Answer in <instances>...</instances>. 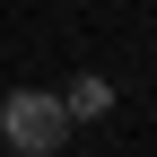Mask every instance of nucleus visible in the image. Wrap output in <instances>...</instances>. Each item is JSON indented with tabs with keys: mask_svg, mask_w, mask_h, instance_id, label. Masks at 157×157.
Listing matches in <instances>:
<instances>
[{
	"mask_svg": "<svg viewBox=\"0 0 157 157\" xmlns=\"http://www.w3.org/2000/svg\"><path fill=\"white\" fill-rule=\"evenodd\" d=\"M61 105H70V122H78V113H105V78H78Z\"/></svg>",
	"mask_w": 157,
	"mask_h": 157,
	"instance_id": "f03ea898",
	"label": "nucleus"
},
{
	"mask_svg": "<svg viewBox=\"0 0 157 157\" xmlns=\"http://www.w3.org/2000/svg\"><path fill=\"white\" fill-rule=\"evenodd\" d=\"M0 140H9L17 157H52L70 140V105L52 87H9V96H0Z\"/></svg>",
	"mask_w": 157,
	"mask_h": 157,
	"instance_id": "f257e3e1",
	"label": "nucleus"
}]
</instances>
